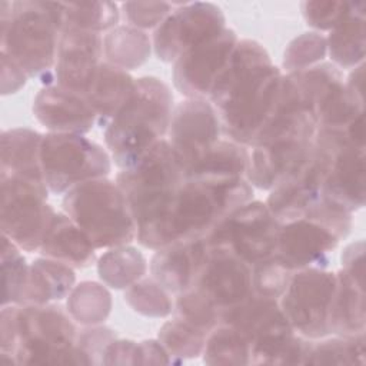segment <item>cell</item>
Wrapping results in <instances>:
<instances>
[{
  "instance_id": "22",
  "label": "cell",
  "mask_w": 366,
  "mask_h": 366,
  "mask_svg": "<svg viewBox=\"0 0 366 366\" xmlns=\"http://www.w3.org/2000/svg\"><path fill=\"white\" fill-rule=\"evenodd\" d=\"M365 277L340 269L329 312V332L336 336L365 333Z\"/></svg>"
},
{
  "instance_id": "27",
  "label": "cell",
  "mask_w": 366,
  "mask_h": 366,
  "mask_svg": "<svg viewBox=\"0 0 366 366\" xmlns=\"http://www.w3.org/2000/svg\"><path fill=\"white\" fill-rule=\"evenodd\" d=\"M365 1H353L350 13L326 37L327 53L339 69H355L365 59Z\"/></svg>"
},
{
  "instance_id": "40",
  "label": "cell",
  "mask_w": 366,
  "mask_h": 366,
  "mask_svg": "<svg viewBox=\"0 0 366 366\" xmlns=\"http://www.w3.org/2000/svg\"><path fill=\"white\" fill-rule=\"evenodd\" d=\"M293 273L273 254L252 266L253 293L279 300Z\"/></svg>"
},
{
  "instance_id": "3",
  "label": "cell",
  "mask_w": 366,
  "mask_h": 366,
  "mask_svg": "<svg viewBox=\"0 0 366 366\" xmlns=\"http://www.w3.org/2000/svg\"><path fill=\"white\" fill-rule=\"evenodd\" d=\"M253 200V186L239 179H184L167 212L143 242V247L157 250L173 242L206 237L226 216Z\"/></svg>"
},
{
  "instance_id": "37",
  "label": "cell",
  "mask_w": 366,
  "mask_h": 366,
  "mask_svg": "<svg viewBox=\"0 0 366 366\" xmlns=\"http://www.w3.org/2000/svg\"><path fill=\"white\" fill-rule=\"evenodd\" d=\"M124 300L134 312L149 317H166L173 310L169 292L153 277L140 279L124 289Z\"/></svg>"
},
{
  "instance_id": "9",
  "label": "cell",
  "mask_w": 366,
  "mask_h": 366,
  "mask_svg": "<svg viewBox=\"0 0 366 366\" xmlns=\"http://www.w3.org/2000/svg\"><path fill=\"white\" fill-rule=\"evenodd\" d=\"M40 166L49 192L61 194L93 179L107 177L109 153L84 134L47 133L40 147Z\"/></svg>"
},
{
  "instance_id": "43",
  "label": "cell",
  "mask_w": 366,
  "mask_h": 366,
  "mask_svg": "<svg viewBox=\"0 0 366 366\" xmlns=\"http://www.w3.org/2000/svg\"><path fill=\"white\" fill-rule=\"evenodd\" d=\"M122 9L129 23L143 30L156 29L173 11V4L166 1H126Z\"/></svg>"
},
{
  "instance_id": "10",
  "label": "cell",
  "mask_w": 366,
  "mask_h": 366,
  "mask_svg": "<svg viewBox=\"0 0 366 366\" xmlns=\"http://www.w3.org/2000/svg\"><path fill=\"white\" fill-rule=\"evenodd\" d=\"M1 233L21 250L40 249L56 214L46 202L49 189L41 180L0 174Z\"/></svg>"
},
{
  "instance_id": "2",
  "label": "cell",
  "mask_w": 366,
  "mask_h": 366,
  "mask_svg": "<svg viewBox=\"0 0 366 366\" xmlns=\"http://www.w3.org/2000/svg\"><path fill=\"white\" fill-rule=\"evenodd\" d=\"M317 120L300 97L290 74H283L276 106L253 142L246 179L270 190L310 153Z\"/></svg>"
},
{
  "instance_id": "23",
  "label": "cell",
  "mask_w": 366,
  "mask_h": 366,
  "mask_svg": "<svg viewBox=\"0 0 366 366\" xmlns=\"http://www.w3.org/2000/svg\"><path fill=\"white\" fill-rule=\"evenodd\" d=\"M96 247L89 236L66 214L56 213L40 246L44 257L73 269L89 267L96 260Z\"/></svg>"
},
{
  "instance_id": "25",
  "label": "cell",
  "mask_w": 366,
  "mask_h": 366,
  "mask_svg": "<svg viewBox=\"0 0 366 366\" xmlns=\"http://www.w3.org/2000/svg\"><path fill=\"white\" fill-rule=\"evenodd\" d=\"M43 136L31 129H10L0 137V174L43 180L40 147Z\"/></svg>"
},
{
  "instance_id": "38",
  "label": "cell",
  "mask_w": 366,
  "mask_h": 366,
  "mask_svg": "<svg viewBox=\"0 0 366 366\" xmlns=\"http://www.w3.org/2000/svg\"><path fill=\"white\" fill-rule=\"evenodd\" d=\"M327 53L326 37L316 31H307L295 37L283 54L286 73H295L322 63Z\"/></svg>"
},
{
  "instance_id": "19",
  "label": "cell",
  "mask_w": 366,
  "mask_h": 366,
  "mask_svg": "<svg viewBox=\"0 0 366 366\" xmlns=\"http://www.w3.org/2000/svg\"><path fill=\"white\" fill-rule=\"evenodd\" d=\"M323 167L313 147L307 157L279 182L266 200L279 223L300 219L320 199Z\"/></svg>"
},
{
  "instance_id": "28",
  "label": "cell",
  "mask_w": 366,
  "mask_h": 366,
  "mask_svg": "<svg viewBox=\"0 0 366 366\" xmlns=\"http://www.w3.org/2000/svg\"><path fill=\"white\" fill-rule=\"evenodd\" d=\"M250 153L233 140H219L204 157L186 173V179H239L246 177Z\"/></svg>"
},
{
  "instance_id": "48",
  "label": "cell",
  "mask_w": 366,
  "mask_h": 366,
  "mask_svg": "<svg viewBox=\"0 0 366 366\" xmlns=\"http://www.w3.org/2000/svg\"><path fill=\"white\" fill-rule=\"evenodd\" d=\"M172 359L159 340L137 343V363H170Z\"/></svg>"
},
{
  "instance_id": "1",
  "label": "cell",
  "mask_w": 366,
  "mask_h": 366,
  "mask_svg": "<svg viewBox=\"0 0 366 366\" xmlns=\"http://www.w3.org/2000/svg\"><path fill=\"white\" fill-rule=\"evenodd\" d=\"M282 76L260 43L237 41L209 96L229 140L253 144L276 106Z\"/></svg>"
},
{
  "instance_id": "16",
  "label": "cell",
  "mask_w": 366,
  "mask_h": 366,
  "mask_svg": "<svg viewBox=\"0 0 366 366\" xmlns=\"http://www.w3.org/2000/svg\"><path fill=\"white\" fill-rule=\"evenodd\" d=\"M103 39L99 33L63 29L59 37L53 84L86 96L102 64Z\"/></svg>"
},
{
  "instance_id": "44",
  "label": "cell",
  "mask_w": 366,
  "mask_h": 366,
  "mask_svg": "<svg viewBox=\"0 0 366 366\" xmlns=\"http://www.w3.org/2000/svg\"><path fill=\"white\" fill-rule=\"evenodd\" d=\"M17 310L19 306H3L0 315V352L13 359L17 346Z\"/></svg>"
},
{
  "instance_id": "31",
  "label": "cell",
  "mask_w": 366,
  "mask_h": 366,
  "mask_svg": "<svg viewBox=\"0 0 366 366\" xmlns=\"http://www.w3.org/2000/svg\"><path fill=\"white\" fill-rule=\"evenodd\" d=\"M119 17V6L112 1L63 3V29L73 27L100 34L114 29Z\"/></svg>"
},
{
  "instance_id": "41",
  "label": "cell",
  "mask_w": 366,
  "mask_h": 366,
  "mask_svg": "<svg viewBox=\"0 0 366 366\" xmlns=\"http://www.w3.org/2000/svg\"><path fill=\"white\" fill-rule=\"evenodd\" d=\"M113 340H116V335L106 326H90L83 329L76 337V365L103 363L104 353Z\"/></svg>"
},
{
  "instance_id": "14",
  "label": "cell",
  "mask_w": 366,
  "mask_h": 366,
  "mask_svg": "<svg viewBox=\"0 0 366 366\" xmlns=\"http://www.w3.org/2000/svg\"><path fill=\"white\" fill-rule=\"evenodd\" d=\"M220 133L217 112L207 99H186L173 109L167 142L179 156L184 173L220 140Z\"/></svg>"
},
{
  "instance_id": "5",
  "label": "cell",
  "mask_w": 366,
  "mask_h": 366,
  "mask_svg": "<svg viewBox=\"0 0 366 366\" xmlns=\"http://www.w3.org/2000/svg\"><path fill=\"white\" fill-rule=\"evenodd\" d=\"M173 94L154 76L136 80L133 94L104 129V142L120 169L134 166L167 133Z\"/></svg>"
},
{
  "instance_id": "45",
  "label": "cell",
  "mask_w": 366,
  "mask_h": 366,
  "mask_svg": "<svg viewBox=\"0 0 366 366\" xmlns=\"http://www.w3.org/2000/svg\"><path fill=\"white\" fill-rule=\"evenodd\" d=\"M1 56V93L11 94L19 92L27 80L26 71L7 54L0 53Z\"/></svg>"
},
{
  "instance_id": "20",
  "label": "cell",
  "mask_w": 366,
  "mask_h": 366,
  "mask_svg": "<svg viewBox=\"0 0 366 366\" xmlns=\"http://www.w3.org/2000/svg\"><path fill=\"white\" fill-rule=\"evenodd\" d=\"M209 254L206 237L173 242L156 250L150 260V273L169 293L180 295L193 287Z\"/></svg>"
},
{
  "instance_id": "24",
  "label": "cell",
  "mask_w": 366,
  "mask_h": 366,
  "mask_svg": "<svg viewBox=\"0 0 366 366\" xmlns=\"http://www.w3.org/2000/svg\"><path fill=\"white\" fill-rule=\"evenodd\" d=\"M136 80L129 71L103 61L97 70L96 79L84 96L94 116L96 124L106 129L119 110L133 94Z\"/></svg>"
},
{
  "instance_id": "17",
  "label": "cell",
  "mask_w": 366,
  "mask_h": 366,
  "mask_svg": "<svg viewBox=\"0 0 366 366\" xmlns=\"http://www.w3.org/2000/svg\"><path fill=\"white\" fill-rule=\"evenodd\" d=\"M219 312L239 305L253 293L252 266L234 254L210 249L207 259L193 285Z\"/></svg>"
},
{
  "instance_id": "21",
  "label": "cell",
  "mask_w": 366,
  "mask_h": 366,
  "mask_svg": "<svg viewBox=\"0 0 366 366\" xmlns=\"http://www.w3.org/2000/svg\"><path fill=\"white\" fill-rule=\"evenodd\" d=\"M33 113L53 133L84 134L96 124V116L86 97L57 84L44 86L36 94Z\"/></svg>"
},
{
  "instance_id": "4",
  "label": "cell",
  "mask_w": 366,
  "mask_h": 366,
  "mask_svg": "<svg viewBox=\"0 0 366 366\" xmlns=\"http://www.w3.org/2000/svg\"><path fill=\"white\" fill-rule=\"evenodd\" d=\"M63 30V3L1 1L0 53L11 57L29 77H49L53 84L59 37Z\"/></svg>"
},
{
  "instance_id": "18",
  "label": "cell",
  "mask_w": 366,
  "mask_h": 366,
  "mask_svg": "<svg viewBox=\"0 0 366 366\" xmlns=\"http://www.w3.org/2000/svg\"><path fill=\"white\" fill-rule=\"evenodd\" d=\"M339 240L323 224L302 217L280 223L274 256L292 272L307 267L326 269Z\"/></svg>"
},
{
  "instance_id": "39",
  "label": "cell",
  "mask_w": 366,
  "mask_h": 366,
  "mask_svg": "<svg viewBox=\"0 0 366 366\" xmlns=\"http://www.w3.org/2000/svg\"><path fill=\"white\" fill-rule=\"evenodd\" d=\"M174 316L206 333L220 323V312L193 287L177 295Z\"/></svg>"
},
{
  "instance_id": "15",
  "label": "cell",
  "mask_w": 366,
  "mask_h": 366,
  "mask_svg": "<svg viewBox=\"0 0 366 366\" xmlns=\"http://www.w3.org/2000/svg\"><path fill=\"white\" fill-rule=\"evenodd\" d=\"M239 39L232 29L186 50L173 66L174 87L187 99H209Z\"/></svg>"
},
{
  "instance_id": "34",
  "label": "cell",
  "mask_w": 366,
  "mask_h": 366,
  "mask_svg": "<svg viewBox=\"0 0 366 366\" xmlns=\"http://www.w3.org/2000/svg\"><path fill=\"white\" fill-rule=\"evenodd\" d=\"M365 333L336 336L312 342L306 365H363L366 360Z\"/></svg>"
},
{
  "instance_id": "46",
  "label": "cell",
  "mask_w": 366,
  "mask_h": 366,
  "mask_svg": "<svg viewBox=\"0 0 366 366\" xmlns=\"http://www.w3.org/2000/svg\"><path fill=\"white\" fill-rule=\"evenodd\" d=\"M137 343L132 340H113L107 347L103 365H136Z\"/></svg>"
},
{
  "instance_id": "7",
  "label": "cell",
  "mask_w": 366,
  "mask_h": 366,
  "mask_svg": "<svg viewBox=\"0 0 366 366\" xmlns=\"http://www.w3.org/2000/svg\"><path fill=\"white\" fill-rule=\"evenodd\" d=\"M63 210L96 249H112L136 239V222L127 199L119 184L107 177L71 187L64 193Z\"/></svg>"
},
{
  "instance_id": "12",
  "label": "cell",
  "mask_w": 366,
  "mask_h": 366,
  "mask_svg": "<svg viewBox=\"0 0 366 366\" xmlns=\"http://www.w3.org/2000/svg\"><path fill=\"white\" fill-rule=\"evenodd\" d=\"M336 287V273L322 267L296 270L279 299V306L293 330L310 340L329 332V312Z\"/></svg>"
},
{
  "instance_id": "42",
  "label": "cell",
  "mask_w": 366,
  "mask_h": 366,
  "mask_svg": "<svg viewBox=\"0 0 366 366\" xmlns=\"http://www.w3.org/2000/svg\"><path fill=\"white\" fill-rule=\"evenodd\" d=\"M353 1L315 0L303 1L302 13L306 23L316 30H333L352 10Z\"/></svg>"
},
{
  "instance_id": "47",
  "label": "cell",
  "mask_w": 366,
  "mask_h": 366,
  "mask_svg": "<svg viewBox=\"0 0 366 366\" xmlns=\"http://www.w3.org/2000/svg\"><path fill=\"white\" fill-rule=\"evenodd\" d=\"M340 260L343 270L365 277V243L362 240L346 246Z\"/></svg>"
},
{
  "instance_id": "33",
  "label": "cell",
  "mask_w": 366,
  "mask_h": 366,
  "mask_svg": "<svg viewBox=\"0 0 366 366\" xmlns=\"http://www.w3.org/2000/svg\"><path fill=\"white\" fill-rule=\"evenodd\" d=\"M203 362L207 365H250V346L234 327L219 323L206 339Z\"/></svg>"
},
{
  "instance_id": "29",
  "label": "cell",
  "mask_w": 366,
  "mask_h": 366,
  "mask_svg": "<svg viewBox=\"0 0 366 366\" xmlns=\"http://www.w3.org/2000/svg\"><path fill=\"white\" fill-rule=\"evenodd\" d=\"M152 51L149 36L133 26H116L103 39L107 63L123 70H133L147 61Z\"/></svg>"
},
{
  "instance_id": "6",
  "label": "cell",
  "mask_w": 366,
  "mask_h": 366,
  "mask_svg": "<svg viewBox=\"0 0 366 366\" xmlns=\"http://www.w3.org/2000/svg\"><path fill=\"white\" fill-rule=\"evenodd\" d=\"M184 167L167 140H160L134 166L122 169L116 183L124 193L142 243L167 212L184 182Z\"/></svg>"
},
{
  "instance_id": "26",
  "label": "cell",
  "mask_w": 366,
  "mask_h": 366,
  "mask_svg": "<svg viewBox=\"0 0 366 366\" xmlns=\"http://www.w3.org/2000/svg\"><path fill=\"white\" fill-rule=\"evenodd\" d=\"M74 282L73 267L50 257H40L29 266L21 305H47L61 300L73 290Z\"/></svg>"
},
{
  "instance_id": "36",
  "label": "cell",
  "mask_w": 366,
  "mask_h": 366,
  "mask_svg": "<svg viewBox=\"0 0 366 366\" xmlns=\"http://www.w3.org/2000/svg\"><path fill=\"white\" fill-rule=\"evenodd\" d=\"M207 335L209 333L174 316V319L166 322L160 327L157 340L163 345L169 356L193 359L203 353Z\"/></svg>"
},
{
  "instance_id": "35",
  "label": "cell",
  "mask_w": 366,
  "mask_h": 366,
  "mask_svg": "<svg viewBox=\"0 0 366 366\" xmlns=\"http://www.w3.org/2000/svg\"><path fill=\"white\" fill-rule=\"evenodd\" d=\"M21 249L4 234L1 236V305H21L29 264L20 252Z\"/></svg>"
},
{
  "instance_id": "11",
  "label": "cell",
  "mask_w": 366,
  "mask_h": 366,
  "mask_svg": "<svg viewBox=\"0 0 366 366\" xmlns=\"http://www.w3.org/2000/svg\"><path fill=\"white\" fill-rule=\"evenodd\" d=\"M279 227L266 203L250 200L216 224L206 240L210 249L229 252L253 266L274 254Z\"/></svg>"
},
{
  "instance_id": "13",
  "label": "cell",
  "mask_w": 366,
  "mask_h": 366,
  "mask_svg": "<svg viewBox=\"0 0 366 366\" xmlns=\"http://www.w3.org/2000/svg\"><path fill=\"white\" fill-rule=\"evenodd\" d=\"M224 21L222 9L213 3H183L156 27L154 53L160 60L174 63L190 47L224 30Z\"/></svg>"
},
{
  "instance_id": "8",
  "label": "cell",
  "mask_w": 366,
  "mask_h": 366,
  "mask_svg": "<svg viewBox=\"0 0 366 366\" xmlns=\"http://www.w3.org/2000/svg\"><path fill=\"white\" fill-rule=\"evenodd\" d=\"M77 330L57 305H19L16 363L76 365Z\"/></svg>"
},
{
  "instance_id": "30",
  "label": "cell",
  "mask_w": 366,
  "mask_h": 366,
  "mask_svg": "<svg viewBox=\"0 0 366 366\" xmlns=\"http://www.w3.org/2000/svg\"><path fill=\"white\" fill-rule=\"evenodd\" d=\"M147 262L140 250L133 246L122 244L109 249L97 262L100 279L113 289H127L143 279Z\"/></svg>"
},
{
  "instance_id": "32",
  "label": "cell",
  "mask_w": 366,
  "mask_h": 366,
  "mask_svg": "<svg viewBox=\"0 0 366 366\" xmlns=\"http://www.w3.org/2000/svg\"><path fill=\"white\" fill-rule=\"evenodd\" d=\"M112 309L109 290L96 282H81L67 297V313L80 325L96 326L106 320Z\"/></svg>"
}]
</instances>
